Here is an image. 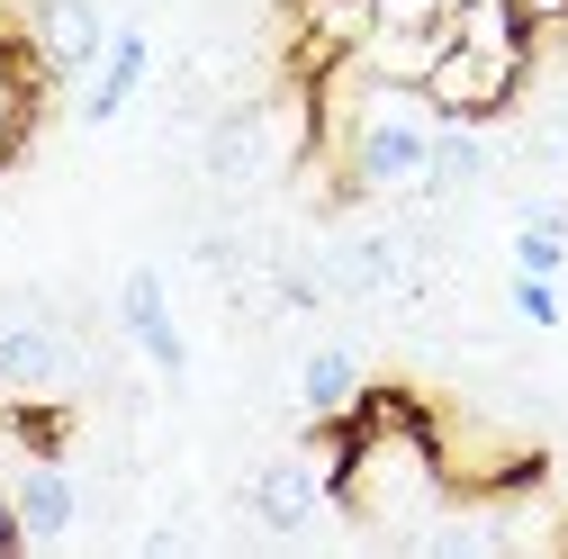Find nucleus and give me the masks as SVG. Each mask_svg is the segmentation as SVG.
I'll return each instance as SVG.
<instances>
[{"label": "nucleus", "mask_w": 568, "mask_h": 559, "mask_svg": "<svg viewBox=\"0 0 568 559\" xmlns=\"http://www.w3.org/2000/svg\"><path fill=\"white\" fill-rule=\"evenodd\" d=\"M0 497H10L19 550H37V541H73V532H82V478H73V460H63L54 443H37L28 460H10Z\"/></svg>", "instance_id": "nucleus-1"}, {"label": "nucleus", "mask_w": 568, "mask_h": 559, "mask_svg": "<svg viewBox=\"0 0 568 559\" xmlns=\"http://www.w3.org/2000/svg\"><path fill=\"white\" fill-rule=\"evenodd\" d=\"M362 388H371V370H362V353H352L343 334L307 343L298 370H290V406H298V425H343V415L362 406Z\"/></svg>", "instance_id": "nucleus-2"}, {"label": "nucleus", "mask_w": 568, "mask_h": 559, "mask_svg": "<svg viewBox=\"0 0 568 559\" xmlns=\"http://www.w3.org/2000/svg\"><path fill=\"white\" fill-rule=\"evenodd\" d=\"M118 334H126L163 379L190 370V343H181V325H172V289H163V271H154V262H135V271L118 280Z\"/></svg>", "instance_id": "nucleus-3"}, {"label": "nucleus", "mask_w": 568, "mask_h": 559, "mask_svg": "<svg viewBox=\"0 0 568 559\" xmlns=\"http://www.w3.org/2000/svg\"><path fill=\"white\" fill-rule=\"evenodd\" d=\"M109 45V19H100V0H37L28 10V54L45 63V82H73L91 73Z\"/></svg>", "instance_id": "nucleus-4"}, {"label": "nucleus", "mask_w": 568, "mask_h": 559, "mask_svg": "<svg viewBox=\"0 0 568 559\" xmlns=\"http://www.w3.org/2000/svg\"><path fill=\"white\" fill-rule=\"evenodd\" d=\"M145 73H154V37H145V28H118V37L100 45V63H91L82 118H91V126L126 118V109H135V91H145Z\"/></svg>", "instance_id": "nucleus-5"}, {"label": "nucleus", "mask_w": 568, "mask_h": 559, "mask_svg": "<svg viewBox=\"0 0 568 559\" xmlns=\"http://www.w3.org/2000/svg\"><path fill=\"white\" fill-rule=\"evenodd\" d=\"M45 63L28 54V37H0V163L28 154V135H37V109H45Z\"/></svg>", "instance_id": "nucleus-6"}, {"label": "nucleus", "mask_w": 568, "mask_h": 559, "mask_svg": "<svg viewBox=\"0 0 568 559\" xmlns=\"http://www.w3.org/2000/svg\"><path fill=\"white\" fill-rule=\"evenodd\" d=\"M434 54H443V28H362V45H352V63L371 82H397V91H424Z\"/></svg>", "instance_id": "nucleus-7"}, {"label": "nucleus", "mask_w": 568, "mask_h": 559, "mask_svg": "<svg viewBox=\"0 0 568 559\" xmlns=\"http://www.w3.org/2000/svg\"><path fill=\"white\" fill-rule=\"evenodd\" d=\"M515 316H524V325H568L559 280H532V271H515Z\"/></svg>", "instance_id": "nucleus-8"}, {"label": "nucleus", "mask_w": 568, "mask_h": 559, "mask_svg": "<svg viewBox=\"0 0 568 559\" xmlns=\"http://www.w3.org/2000/svg\"><path fill=\"white\" fill-rule=\"evenodd\" d=\"M362 10H371V28H443L452 0H362Z\"/></svg>", "instance_id": "nucleus-9"}, {"label": "nucleus", "mask_w": 568, "mask_h": 559, "mask_svg": "<svg viewBox=\"0 0 568 559\" xmlns=\"http://www.w3.org/2000/svg\"><path fill=\"white\" fill-rule=\"evenodd\" d=\"M550 487H559V506H568V451H559V469H550Z\"/></svg>", "instance_id": "nucleus-10"}, {"label": "nucleus", "mask_w": 568, "mask_h": 559, "mask_svg": "<svg viewBox=\"0 0 568 559\" xmlns=\"http://www.w3.org/2000/svg\"><path fill=\"white\" fill-rule=\"evenodd\" d=\"M280 10H316V0H280Z\"/></svg>", "instance_id": "nucleus-11"}]
</instances>
